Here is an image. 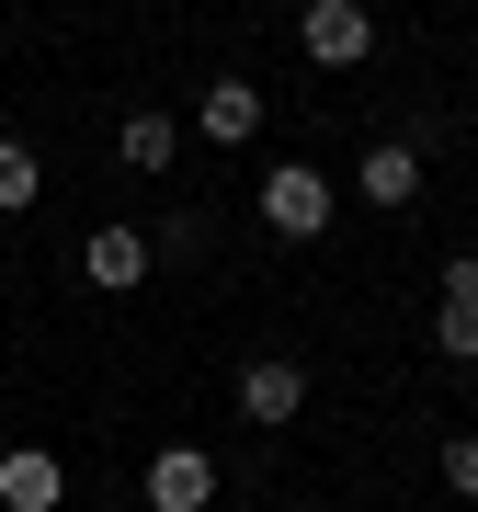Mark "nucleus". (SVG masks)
Masks as SVG:
<instances>
[{
  "instance_id": "obj_1",
  "label": "nucleus",
  "mask_w": 478,
  "mask_h": 512,
  "mask_svg": "<svg viewBox=\"0 0 478 512\" xmlns=\"http://www.w3.org/2000/svg\"><path fill=\"white\" fill-rule=\"evenodd\" d=\"M262 228H274V239H319V228H331V171H319V160L262 171Z\"/></svg>"
},
{
  "instance_id": "obj_2",
  "label": "nucleus",
  "mask_w": 478,
  "mask_h": 512,
  "mask_svg": "<svg viewBox=\"0 0 478 512\" xmlns=\"http://www.w3.org/2000/svg\"><path fill=\"white\" fill-rule=\"evenodd\" d=\"M296 46H308L319 69H365L376 57V12L365 0H308V12H296Z\"/></svg>"
},
{
  "instance_id": "obj_3",
  "label": "nucleus",
  "mask_w": 478,
  "mask_h": 512,
  "mask_svg": "<svg viewBox=\"0 0 478 512\" xmlns=\"http://www.w3.org/2000/svg\"><path fill=\"white\" fill-rule=\"evenodd\" d=\"M296 410H308V365H296V353H251V365H239V421H251V433H285Z\"/></svg>"
},
{
  "instance_id": "obj_4",
  "label": "nucleus",
  "mask_w": 478,
  "mask_h": 512,
  "mask_svg": "<svg viewBox=\"0 0 478 512\" xmlns=\"http://www.w3.org/2000/svg\"><path fill=\"white\" fill-rule=\"evenodd\" d=\"M217 501V456L205 444H160L148 456V512H205Z\"/></svg>"
},
{
  "instance_id": "obj_5",
  "label": "nucleus",
  "mask_w": 478,
  "mask_h": 512,
  "mask_svg": "<svg viewBox=\"0 0 478 512\" xmlns=\"http://www.w3.org/2000/svg\"><path fill=\"white\" fill-rule=\"evenodd\" d=\"M69 501V467L46 444H0V512H57Z\"/></svg>"
},
{
  "instance_id": "obj_6",
  "label": "nucleus",
  "mask_w": 478,
  "mask_h": 512,
  "mask_svg": "<svg viewBox=\"0 0 478 512\" xmlns=\"http://www.w3.org/2000/svg\"><path fill=\"white\" fill-rule=\"evenodd\" d=\"M353 194H365V205H422V148H410V137H376L365 160H353Z\"/></svg>"
},
{
  "instance_id": "obj_7",
  "label": "nucleus",
  "mask_w": 478,
  "mask_h": 512,
  "mask_svg": "<svg viewBox=\"0 0 478 512\" xmlns=\"http://www.w3.org/2000/svg\"><path fill=\"white\" fill-rule=\"evenodd\" d=\"M80 274H92L103 296H137L148 285V228H92L80 239Z\"/></svg>"
},
{
  "instance_id": "obj_8",
  "label": "nucleus",
  "mask_w": 478,
  "mask_h": 512,
  "mask_svg": "<svg viewBox=\"0 0 478 512\" xmlns=\"http://www.w3.org/2000/svg\"><path fill=\"white\" fill-rule=\"evenodd\" d=\"M194 126L217 137V148H239V137H262V92H251V80H205V103H194Z\"/></svg>"
},
{
  "instance_id": "obj_9",
  "label": "nucleus",
  "mask_w": 478,
  "mask_h": 512,
  "mask_svg": "<svg viewBox=\"0 0 478 512\" xmlns=\"http://www.w3.org/2000/svg\"><path fill=\"white\" fill-rule=\"evenodd\" d=\"M171 148H183L171 114H126V126H114V160H126V171H171Z\"/></svg>"
},
{
  "instance_id": "obj_10",
  "label": "nucleus",
  "mask_w": 478,
  "mask_h": 512,
  "mask_svg": "<svg viewBox=\"0 0 478 512\" xmlns=\"http://www.w3.org/2000/svg\"><path fill=\"white\" fill-rule=\"evenodd\" d=\"M35 194H46V160H35L23 137H0V217H23Z\"/></svg>"
},
{
  "instance_id": "obj_11",
  "label": "nucleus",
  "mask_w": 478,
  "mask_h": 512,
  "mask_svg": "<svg viewBox=\"0 0 478 512\" xmlns=\"http://www.w3.org/2000/svg\"><path fill=\"white\" fill-rule=\"evenodd\" d=\"M433 353L478 365V296H444V308H433Z\"/></svg>"
},
{
  "instance_id": "obj_12",
  "label": "nucleus",
  "mask_w": 478,
  "mask_h": 512,
  "mask_svg": "<svg viewBox=\"0 0 478 512\" xmlns=\"http://www.w3.org/2000/svg\"><path fill=\"white\" fill-rule=\"evenodd\" d=\"M444 490H456V501H478V433H456V444H444Z\"/></svg>"
},
{
  "instance_id": "obj_13",
  "label": "nucleus",
  "mask_w": 478,
  "mask_h": 512,
  "mask_svg": "<svg viewBox=\"0 0 478 512\" xmlns=\"http://www.w3.org/2000/svg\"><path fill=\"white\" fill-rule=\"evenodd\" d=\"M296 512H319V501H296Z\"/></svg>"
}]
</instances>
